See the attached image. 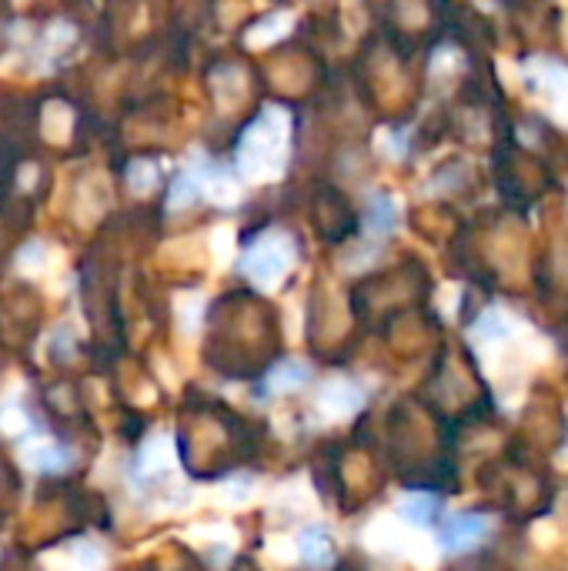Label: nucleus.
<instances>
[{"label": "nucleus", "mask_w": 568, "mask_h": 571, "mask_svg": "<svg viewBox=\"0 0 568 571\" xmlns=\"http://www.w3.org/2000/svg\"><path fill=\"white\" fill-rule=\"evenodd\" d=\"M291 265V251L285 244H265L248 257V275L257 284H275Z\"/></svg>", "instance_id": "nucleus-1"}, {"label": "nucleus", "mask_w": 568, "mask_h": 571, "mask_svg": "<svg viewBox=\"0 0 568 571\" xmlns=\"http://www.w3.org/2000/svg\"><path fill=\"white\" fill-rule=\"evenodd\" d=\"M365 405V394L355 388V384H348V381H338V384H328L321 391V408L331 411V415H352Z\"/></svg>", "instance_id": "nucleus-3"}, {"label": "nucleus", "mask_w": 568, "mask_h": 571, "mask_svg": "<svg viewBox=\"0 0 568 571\" xmlns=\"http://www.w3.org/2000/svg\"><path fill=\"white\" fill-rule=\"evenodd\" d=\"M489 532V521L485 515H475V511H465L458 518H452L445 529H442V548L449 551H462V548H471L475 542H482Z\"/></svg>", "instance_id": "nucleus-2"}, {"label": "nucleus", "mask_w": 568, "mask_h": 571, "mask_svg": "<svg viewBox=\"0 0 568 571\" xmlns=\"http://www.w3.org/2000/svg\"><path fill=\"white\" fill-rule=\"evenodd\" d=\"M298 551L308 564H328L331 561V538L321 529H304L298 535Z\"/></svg>", "instance_id": "nucleus-4"}, {"label": "nucleus", "mask_w": 568, "mask_h": 571, "mask_svg": "<svg viewBox=\"0 0 568 571\" xmlns=\"http://www.w3.org/2000/svg\"><path fill=\"white\" fill-rule=\"evenodd\" d=\"M304 381H308V368L298 365V361H281V365L268 375V384L278 388V391H291V388H298V384H304Z\"/></svg>", "instance_id": "nucleus-6"}, {"label": "nucleus", "mask_w": 568, "mask_h": 571, "mask_svg": "<svg viewBox=\"0 0 568 571\" xmlns=\"http://www.w3.org/2000/svg\"><path fill=\"white\" fill-rule=\"evenodd\" d=\"M402 518L412 521V524H428L434 515H439V498H431V495H412L402 502Z\"/></svg>", "instance_id": "nucleus-5"}, {"label": "nucleus", "mask_w": 568, "mask_h": 571, "mask_svg": "<svg viewBox=\"0 0 568 571\" xmlns=\"http://www.w3.org/2000/svg\"><path fill=\"white\" fill-rule=\"evenodd\" d=\"M478 334H482V338H502L505 334L502 318L498 315H485L482 321H478Z\"/></svg>", "instance_id": "nucleus-7"}]
</instances>
